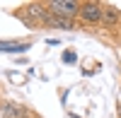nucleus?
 <instances>
[{
  "label": "nucleus",
  "instance_id": "obj_1",
  "mask_svg": "<svg viewBox=\"0 0 121 118\" xmlns=\"http://www.w3.org/2000/svg\"><path fill=\"white\" fill-rule=\"evenodd\" d=\"M48 10L56 17H65L73 19L75 15H80V3H73V0H51L48 3Z\"/></svg>",
  "mask_w": 121,
  "mask_h": 118
},
{
  "label": "nucleus",
  "instance_id": "obj_2",
  "mask_svg": "<svg viewBox=\"0 0 121 118\" xmlns=\"http://www.w3.org/2000/svg\"><path fill=\"white\" fill-rule=\"evenodd\" d=\"M80 17H82V22H102V5L99 3H82L80 5Z\"/></svg>",
  "mask_w": 121,
  "mask_h": 118
},
{
  "label": "nucleus",
  "instance_id": "obj_3",
  "mask_svg": "<svg viewBox=\"0 0 121 118\" xmlns=\"http://www.w3.org/2000/svg\"><path fill=\"white\" fill-rule=\"evenodd\" d=\"M0 113H3V118H29L32 116L27 106H19V104H5L0 109Z\"/></svg>",
  "mask_w": 121,
  "mask_h": 118
},
{
  "label": "nucleus",
  "instance_id": "obj_4",
  "mask_svg": "<svg viewBox=\"0 0 121 118\" xmlns=\"http://www.w3.org/2000/svg\"><path fill=\"white\" fill-rule=\"evenodd\" d=\"M24 10H27V17L36 19V22H46V24H48V19H51V12H48V10H46L44 5H39V3H32V5H27Z\"/></svg>",
  "mask_w": 121,
  "mask_h": 118
},
{
  "label": "nucleus",
  "instance_id": "obj_5",
  "mask_svg": "<svg viewBox=\"0 0 121 118\" xmlns=\"http://www.w3.org/2000/svg\"><path fill=\"white\" fill-rule=\"evenodd\" d=\"M102 22L107 27H116L121 24V15H119V10L114 5H102Z\"/></svg>",
  "mask_w": 121,
  "mask_h": 118
},
{
  "label": "nucleus",
  "instance_id": "obj_6",
  "mask_svg": "<svg viewBox=\"0 0 121 118\" xmlns=\"http://www.w3.org/2000/svg\"><path fill=\"white\" fill-rule=\"evenodd\" d=\"M48 24H53V27H58V29H75L73 19H65V17H56V15H51Z\"/></svg>",
  "mask_w": 121,
  "mask_h": 118
},
{
  "label": "nucleus",
  "instance_id": "obj_7",
  "mask_svg": "<svg viewBox=\"0 0 121 118\" xmlns=\"http://www.w3.org/2000/svg\"><path fill=\"white\" fill-rule=\"evenodd\" d=\"M29 48V43H0V51L5 53H24Z\"/></svg>",
  "mask_w": 121,
  "mask_h": 118
},
{
  "label": "nucleus",
  "instance_id": "obj_8",
  "mask_svg": "<svg viewBox=\"0 0 121 118\" xmlns=\"http://www.w3.org/2000/svg\"><path fill=\"white\" fill-rule=\"evenodd\" d=\"M63 63H75V53L73 51H63Z\"/></svg>",
  "mask_w": 121,
  "mask_h": 118
}]
</instances>
